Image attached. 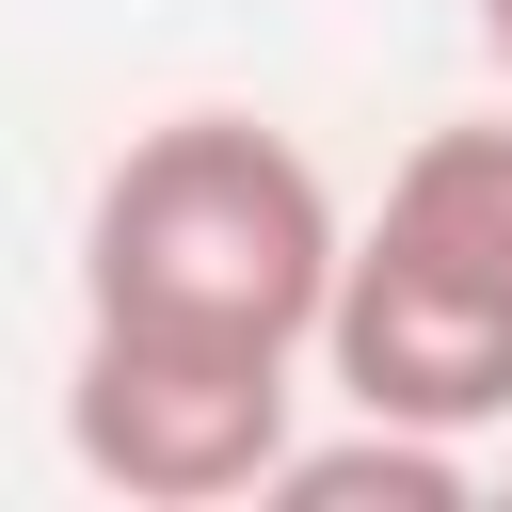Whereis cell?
I'll use <instances>...</instances> for the list:
<instances>
[{"mask_svg": "<svg viewBox=\"0 0 512 512\" xmlns=\"http://www.w3.org/2000/svg\"><path fill=\"white\" fill-rule=\"evenodd\" d=\"M304 432V352L256 336H160V320H80L64 352V464L144 512H224L288 464Z\"/></svg>", "mask_w": 512, "mask_h": 512, "instance_id": "obj_3", "label": "cell"}, {"mask_svg": "<svg viewBox=\"0 0 512 512\" xmlns=\"http://www.w3.org/2000/svg\"><path fill=\"white\" fill-rule=\"evenodd\" d=\"M256 496H288V512H368V496H400V512H464V496H480V464H464L448 432L352 416V432H288V464H272Z\"/></svg>", "mask_w": 512, "mask_h": 512, "instance_id": "obj_4", "label": "cell"}, {"mask_svg": "<svg viewBox=\"0 0 512 512\" xmlns=\"http://www.w3.org/2000/svg\"><path fill=\"white\" fill-rule=\"evenodd\" d=\"M480 48H496V80H512V0H480Z\"/></svg>", "mask_w": 512, "mask_h": 512, "instance_id": "obj_5", "label": "cell"}, {"mask_svg": "<svg viewBox=\"0 0 512 512\" xmlns=\"http://www.w3.org/2000/svg\"><path fill=\"white\" fill-rule=\"evenodd\" d=\"M320 368H336L352 416H400V432H448V448H480L512 416V112L400 144L384 208L336 240Z\"/></svg>", "mask_w": 512, "mask_h": 512, "instance_id": "obj_2", "label": "cell"}, {"mask_svg": "<svg viewBox=\"0 0 512 512\" xmlns=\"http://www.w3.org/2000/svg\"><path fill=\"white\" fill-rule=\"evenodd\" d=\"M336 176L272 112H160L96 160L80 192V320H160V336H256L320 352L336 304Z\"/></svg>", "mask_w": 512, "mask_h": 512, "instance_id": "obj_1", "label": "cell"}]
</instances>
